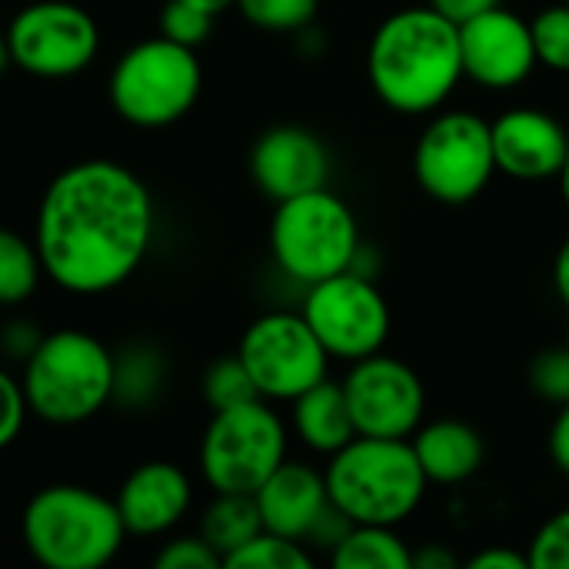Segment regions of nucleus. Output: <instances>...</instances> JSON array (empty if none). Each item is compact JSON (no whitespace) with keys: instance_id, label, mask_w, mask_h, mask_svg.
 Segmentation results:
<instances>
[{"instance_id":"31","label":"nucleus","mask_w":569,"mask_h":569,"mask_svg":"<svg viewBox=\"0 0 569 569\" xmlns=\"http://www.w3.org/2000/svg\"><path fill=\"white\" fill-rule=\"evenodd\" d=\"M527 557L530 569H569V507L543 520L527 547Z\"/></svg>"},{"instance_id":"5","label":"nucleus","mask_w":569,"mask_h":569,"mask_svg":"<svg viewBox=\"0 0 569 569\" xmlns=\"http://www.w3.org/2000/svg\"><path fill=\"white\" fill-rule=\"evenodd\" d=\"M20 387L37 420L83 423L113 403V353L100 337L77 327L43 333L23 360Z\"/></svg>"},{"instance_id":"16","label":"nucleus","mask_w":569,"mask_h":569,"mask_svg":"<svg viewBox=\"0 0 569 569\" xmlns=\"http://www.w3.org/2000/svg\"><path fill=\"white\" fill-rule=\"evenodd\" d=\"M497 173L520 183L560 180L569 157V130L543 107H510L490 120Z\"/></svg>"},{"instance_id":"24","label":"nucleus","mask_w":569,"mask_h":569,"mask_svg":"<svg viewBox=\"0 0 569 569\" xmlns=\"http://www.w3.org/2000/svg\"><path fill=\"white\" fill-rule=\"evenodd\" d=\"M163 387V360L150 347H127L113 357V403L147 407Z\"/></svg>"},{"instance_id":"26","label":"nucleus","mask_w":569,"mask_h":569,"mask_svg":"<svg viewBox=\"0 0 569 569\" xmlns=\"http://www.w3.org/2000/svg\"><path fill=\"white\" fill-rule=\"evenodd\" d=\"M247 23L270 33H303L317 20L320 0H237Z\"/></svg>"},{"instance_id":"41","label":"nucleus","mask_w":569,"mask_h":569,"mask_svg":"<svg viewBox=\"0 0 569 569\" xmlns=\"http://www.w3.org/2000/svg\"><path fill=\"white\" fill-rule=\"evenodd\" d=\"M13 67V57H10V43H7V30H0V77Z\"/></svg>"},{"instance_id":"12","label":"nucleus","mask_w":569,"mask_h":569,"mask_svg":"<svg viewBox=\"0 0 569 569\" xmlns=\"http://www.w3.org/2000/svg\"><path fill=\"white\" fill-rule=\"evenodd\" d=\"M13 67L30 77L63 80L83 73L100 53L93 13L73 0H37L20 7L7 23Z\"/></svg>"},{"instance_id":"32","label":"nucleus","mask_w":569,"mask_h":569,"mask_svg":"<svg viewBox=\"0 0 569 569\" xmlns=\"http://www.w3.org/2000/svg\"><path fill=\"white\" fill-rule=\"evenodd\" d=\"M157 569H220L223 560L220 553L200 537V533H183V537H170L157 557H153Z\"/></svg>"},{"instance_id":"4","label":"nucleus","mask_w":569,"mask_h":569,"mask_svg":"<svg viewBox=\"0 0 569 569\" xmlns=\"http://www.w3.org/2000/svg\"><path fill=\"white\" fill-rule=\"evenodd\" d=\"M323 480L330 503L350 523L380 527L407 523L420 510L430 487L410 440L360 433L343 450L327 457Z\"/></svg>"},{"instance_id":"19","label":"nucleus","mask_w":569,"mask_h":569,"mask_svg":"<svg viewBox=\"0 0 569 569\" xmlns=\"http://www.w3.org/2000/svg\"><path fill=\"white\" fill-rule=\"evenodd\" d=\"M410 447L427 473L430 483L437 487H457L467 483L470 477L480 473L487 460V443L477 427L443 417L433 423H420L417 433L410 437Z\"/></svg>"},{"instance_id":"30","label":"nucleus","mask_w":569,"mask_h":569,"mask_svg":"<svg viewBox=\"0 0 569 569\" xmlns=\"http://www.w3.org/2000/svg\"><path fill=\"white\" fill-rule=\"evenodd\" d=\"M213 13H207L203 7L197 3H187V0H167L163 10H160V33L183 43V47H203L213 33Z\"/></svg>"},{"instance_id":"17","label":"nucleus","mask_w":569,"mask_h":569,"mask_svg":"<svg viewBox=\"0 0 569 569\" xmlns=\"http://www.w3.org/2000/svg\"><path fill=\"white\" fill-rule=\"evenodd\" d=\"M113 503L130 537H163L190 513L193 480L170 460H147L123 477Z\"/></svg>"},{"instance_id":"20","label":"nucleus","mask_w":569,"mask_h":569,"mask_svg":"<svg viewBox=\"0 0 569 569\" xmlns=\"http://www.w3.org/2000/svg\"><path fill=\"white\" fill-rule=\"evenodd\" d=\"M290 430L307 450L320 457H333L337 450H343L357 437L343 383H333L327 377L297 400H290Z\"/></svg>"},{"instance_id":"42","label":"nucleus","mask_w":569,"mask_h":569,"mask_svg":"<svg viewBox=\"0 0 569 569\" xmlns=\"http://www.w3.org/2000/svg\"><path fill=\"white\" fill-rule=\"evenodd\" d=\"M560 193H563V203H567V210H569V157H567V163H563V173H560Z\"/></svg>"},{"instance_id":"18","label":"nucleus","mask_w":569,"mask_h":569,"mask_svg":"<svg viewBox=\"0 0 569 569\" xmlns=\"http://www.w3.org/2000/svg\"><path fill=\"white\" fill-rule=\"evenodd\" d=\"M263 530L307 543L310 530L330 507L323 470L303 460H283L253 493Z\"/></svg>"},{"instance_id":"27","label":"nucleus","mask_w":569,"mask_h":569,"mask_svg":"<svg viewBox=\"0 0 569 569\" xmlns=\"http://www.w3.org/2000/svg\"><path fill=\"white\" fill-rule=\"evenodd\" d=\"M203 400L213 410H230V407H240V403H250V400H260L243 360L233 353V357H220L207 367L203 373Z\"/></svg>"},{"instance_id":"21","label":"nucleus","mask_w":569,"mask_h":569,"mask_svg":"<svg viewBox=\"0 0 569 569\" xmlns=\"http://www.w3.org/2000/svg\"><path fill=\"white\" fill-rule=\"evenodd\" d=\"M330 563L337 569H410L413 550L397 527L353 523L330 550Z\"/></svg>"},{"instance_id":"11","label":"nucleus","mask_w":569,"mask_h":569,"mask_svg":"<svg viewBox=\"0 0 569 569\" xmlns=\"http://www.w3.org/2000/svg\"><path fill=\"white\" fill-rule=\"evenodd\" d=\"M300 313L327 347L333 360L357 363L387 347L393 313L370 273L343 270L327 277L303 293Z\"/></svg>"},{"instance_id":"33","label":"nucleus","mask_w":569,"mask_h":569,"mask_svg":"<svg viewBox=\"0 0 569 569\" xmlns=\"http://www.w3.org/2000/svg\"><path fill=\"white\" fill-rule=\"evenodd\" d=\"M27 413H30V407H27L20 380L0 367V450H7L20 437Z\"/></svg>"},{"instance_id":"13","label":"nucleus","mask_w":569,"mask_h":569,"mask_svg":"<svg viewBox=\"0 0 569 569\" xmlns=\"http://www.w3.org/2000/svg\"><path fill=\"white\" fill-rule=\"evenodd\" d=\"M340 383L360 437L410 440L427 417V387L420 373L387 350L350 363Z\"/></svg>"},{"instance_id":"8","label":"nucleus","mask_w":569,"mask_h":569,"mask_svg":"<svg viewBox=\"0 0 569 569\" xmlns=\"http://www.w3.org/2000/svg\"><path fill=\"white\" fill-rule=\"evenodd\" d=\"M290 430L270 400L213 410L200 437V477L213 493H257L287 460Z\"/></svg>"},{"instance_id":"10","label":"nucleus","mask_w":569,"mask_h":569,"mask_svg":"<svg viewBox=\"0 0 569 569\" xmlns=\"http://www.w3.org/2000/svg\"><path fill=\"white\" fill-rule=\"evenodd\" d=\"M257 393L270 403H290L330 377V353L297 310H273L257 317L237 347Z\"/></svg>"},{"instance_id":"23","label":"nucleus","mask_w":569,"mask_h":569,"mask_svg":"<svg viewBox=\"0 0 569 569\" xmlns=\"http://www.w3.org/2000/svg\"><path fill=\"white\" fill-rule=\"evenodd\" d=\"M43 277V263L33 237L0 227V307H17L33 297Z\"/></svg>"},{"instance_id":"35","label":"nucleus","mask_w":569,"mask_h":569,"mask_svg":"<svg viewBox=\"0 0 569 569\" xmlns=\"http://www.w3.org/2000/svg\"><path fill=\"white\" fill-rule=\"evenodd\" d=\"M470 569H530V557L527 550H513V547H487L480 553H473L467 560Z\"/></svg>"},{"instance_id":"7","label":"nucleus","mask_w":569,"mask_h":569,"mask_svg":"<svg viewBox=\"0 0 569 569\" xmlns=\"http://www.w3.org/2000/svg\"><path fill=\"white\" fill-rule=\"evenodd\" d=\"M203 90V67L193 47L163 33L127 47L110 70V107L120 120L160 130L183 120Z\"/></svg>"},{"instance_id":"43","label":"nucleus","mask_w":569,"mask_h":569,"mask_svg":"<svg viewBox=\"0 0 569 569\" xmlns=\"http://www.w3.org/2000/svg\"><path fill=\"white\" fill-rule=\"evenodd\" d=\"M567 3H569V0H567Z\"/></svg>"},{"instance_id":"28","label":"nucleus","mask_w":569,"mask_h":569,"mask_svg":"<svg viewBox=\"0 0 569 569\" xmlns=\"http://www.w3.org/2000/svg\"><path fill=\"white\" fill-rule=\"evenodd\" d=\"M530 33L537 47V63L553 73H569V3L543 7L530 20Z\"/></svg>"},{"instance_id":"15","label":"nucleus","mask_w":569,"mask_h":569,"mask_svg":"<svg viewBox=\"0 0 569 569\" xmlns=\"http://www.w3.org/2000/svg\"><path fill=\"white\" fill-rule=\"evenodd\" d=\"M247 167H250L253 187L267 200L280 203L287 197L330 187L333 153L327 140L313 133L310 127L277 123V127H267L253 140Z\"/></svg>"},{"instance_id":"6","label":"nucleus","mask_w":569,"mask_h":569,"mask_svg":"<svg viewBox=\"0 0 569 569\" xmlns=\"http://www.w3.org/2000/svg\"><path fill=\"white\" fill-rule=\"evenodd\" d=\"M360 253L363 240L357 213L330 187L273 203L270 257L287 280L313 287L327 277L353 270Z\"/></svg>"},{"instance_id":"1","label":"nucleus","mask_w":569,"mask_h":569,"mask_svg":"<svg viewBox=\"0 0 569 569\" xmlns=\"http://www.w3.org/2000/svg\"><path fill=\"white\" fill-rule=\"evenodd\" d=\"M157 230L150 187L117 160L63 167L43 190L33 243L60 290L77 297L110 293L143 263Z\"/></svg>"},{"instance_id":"2","label":"nucleus","mask_w":569,"mask_h":569,"mask_svg":"<svg viewBox=\"0 0 569 569\" xmlns=\"http://www.w3.org/2000/svg\"><path fill=\"white\" fill-rule=\"evenodd\" d=\"M367 80L377 100L397 113H437L467 80L460 27L430 3L393 10L370 37Z\"/></svg>"},{"instance_id":"37","label":"nucleus","mask_w":569,"mask_h":569,"mask_svg":"<svg viewBox=\"0 0 569 569\" xmlns=\"http://www.w3.org/2000/svg\"><path fill=\"white\" fill-rule=\"evenodd\" d=\"M437 13H443L447 20H453L457 27L460 23H467V20H473V17H480V13H487V10H493V7H500L503 0H427Z\"/></svg>"},{"instance_id":"3","label":"nucleus","mask_w":569,"mask_h":569,"mask_svg":"<svg viewBox=\"0 0 569 569\" xmlns=\"http://www.w3.org/2000/svg\"><path fill=\"white\" fill-rule=\"evenodd\" d=\"M27 553L47 569H103L130 537L113 497L83 483L40 487L20 517Z\"/></svg>"},{"instance_id":"25","label":"nucleus","mask_w":569,"mask_h":569,"mask_svg":"<svg viewBox=\"0 0 569 569\" xmlns=\"http://www.w3.org/2000/svg\"><path fill=\"white\" fill-rule=\"evenodd\" d=\"M227 569H310L313 567V553L307 543L260 530L257 537H250L240 550H233L227 560Z\"/></svg>"},{"instance_id":"40","label":"nucleus","mask_w":569,"mask_h":569,"mask_svg":"<svg viewBox=\"0 0 569 569\" xmlns=\"http://www.w3.org/2000/svg\"><path fill=\"white\" fill-rule=\"evenodd\" d=\"M187 3H197V7H203V10H207V13H213V17H220L223 10L237 7V0H187Z\"/></svg>"},{"instance_id":"38","label":"nucleus","mask_w":569,"mask_h":569,"mask_svg":"<svg viewBox=\"0 0 569 569\" xmlns=\"http://www.w3.org/2000/svg\"><path fill=\"white\" fill-rule=\"evenodd\" d=\"M413 567L417 569H453L460 567V560L443 547V543H427L420 550H413Z\"/></svg>"},{"instance_id":"14","label":"nucleus","mask_w":569,"mask_h":569,"mask_svg":"<svg viewBox=\"0 0 569 569\" xmlns=\"http://www.w3.org/2000/svg\"><path fill=\"white\" fill-rule=\"evenodd\" d=\"M463 77L487 90H513L540 67L530 20L503 3L460 23Z\"/></svg>"},{"instance_id":"34","label":"nucleus","mask_w":569,"mask_h":569,"mask_svg":"<svg viewBox=\"0 0 569 569\" xmlns=\"http://www.w3.org/2000/svg\"><path fill=\"white\" fill-rule=\"evenodd\" d=\"M40 337H43V333H37V327H33L30 320H13V323H7V327L0 330V350H3L7 357H13V360L23 363V360L37 350Z\"/></svg>"},{"instance_id":"29","label":"nucleus","mask_w":569,"mask_h":569,"mask_svg":"<svg viewBox=\"0 0 569 569\" xmlns=\"http://www.w3.org/2000/svg\"><path fill=\"white\" fill-rule=\"evenodd\" d=\"M527 380H530V390L540 400H547L553 407L569 403V343L567 347H547V350H540L530 360Z\"/></svg>"},{"instance_id":"22","label":"nucleus","mask_w":569,"mask_h":569,"mask_svg":"<svg viewBox=\"0 0 569 569\" xmlns=\"http://www.w3.org/2000/svg\"><path fill=\"white\" fill-rule=\"evenodd\" d=\"M260 530H263V520H260L253 493H213L210 507L200 517L197 533L220 553V560H227Z\"/></svg>"},{"instance_id":"9","label":"nucleus","mask_w":569,"mask_h":569,"mask_svg":"<svg viewBox=\"0 0 569 569\" xmlns=\"http://www.w3.org/2000/svg\"><path fill=\"white\" fill-rule=\"evenodd\" d=\"M497 177L490 120L477 110H437L413 143L417 187L443 203H473Z\"/></svg>"},{"instance_id":"36","label":"nucleus","mask_w":569,"mask_h":569,"mask_svg":"<svg viewBox=\"0 0 569 569\" xmlns=\"http://www.w3.org/2000/svg\"><path fill=\"white\" fill-rule=\"evenodd\" d=\"M547 450H550L553 467H557L563 477H569V403L557 407V420H553V427H550Z\"/></svg>"},{"instance_id":"39","label":"nucleus","mask_w":569,"mask_h":569,"mask_svg":"<svg viewBox=\"0 0 569 569\" xmlns=\"http://www.w3.org/2000/svg\"><path fill=\"white\" fill-rule=\"evenodd\" d=\"M553 290H557V300L563 303V310L569 313V237L560 243V250L553 257Z\"/></svg>"}]
</instances>
